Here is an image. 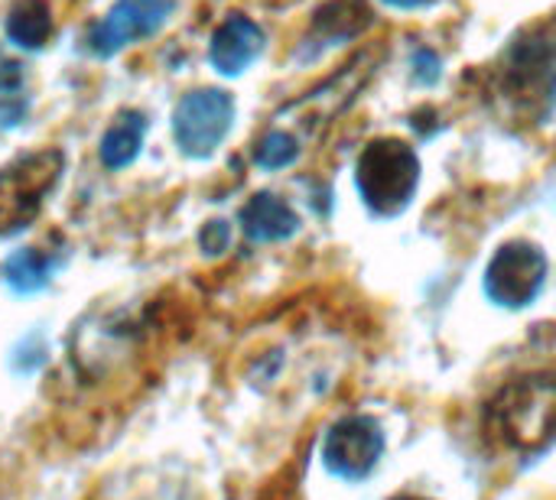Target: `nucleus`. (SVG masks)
I'll list each match as a JSON object with an SVG mask.
<instances>
[{
	"label": "nucleus",
	"instance_id": "9",
	"mask_svg": "<svg viewBox=\"0 0 556 500\" xmlns=\"http://www.w3.org/2000/svg\"><path fill=\"white\" fill-rule=\"evenodd\" d=\"M264 52V29L248 16H228L208 42V62L222 75H241Z\"/></svg>",
	"mask_w": 556,
	"mask_h": 500
},
{
	"label": "nucleus",
	"instance_id": "13",
	"mask_svg": "<svg viewBox=\"0 0 556 500\" xmlns=\"http://www.w3.org/2000/svg\"><path fill=\"white\" fill-rule=\"evenodd\" d=\"M55 273V260L39 251V247H23V251H13L3 267H0V277L3 283L16 293V296H29V293H39L49 286Z\"/></svg>",
	"mask_w": 556,
	"mask_h": 500
},
{
	"label": "nucleus",
	"instance_id": "17",
	"mask_svg": "<svg viewBox=\"0 0 556 500\" xmlns=\"http://www.w3.org/2000/svg\"><path fill=\"white\" fill-rule=\"evenodd\" d=\"M199 247H202V254H208V257H218V254H225L228 247H231V225L228 221H208L202 231H199Z\"/></svg>",
	"mask_w": 556,
	"mask_h": 500
},
{
	"label": "nucleus",
	"instance_id": "15",
	"mask_svg": "<svg viewBox=\"0 0 556 500\" xmlns=\"http://www.w3.org/2000/svg\"><path fill=\"white\" fill-rule=\"evenodd\" d=\"M29 114V94L23 85V68L16 62L0 65V127H20Z\"/></svg>",
	"mask_w": 556,
	"mask_h": 500
},
{
	"label": "nucleus",
	"instance_id": "4",
	"mask_svg": "<svg viewBox=\"0 0 556 500\" xmlns=\"http://www.w3.org/2000/svg\"><path fill=\"white\" fill-rule=\"evenodd\" d=\"M62 176V153L39 150L0 169V238L26 231Z\"/></svg>",
	"mask_w": 556,
	"mask_h": 500
},
{
	"label": "nucleus",
	"instance_id": "2",
	"mask_svg": "<svg viewBox=\"0 0 556 500\" xmlns=\"http://www.w3.org/2000/svg\"><path fill=\"white\" fill-rule=\"evenodd\" d=\"M355 185L362 202L378 218L401 215L420 185V156L404 140H375L362 150L355 166Z\"/></svg>",
	"mask_w": 556,
	"mask_h": 500
},
{
	"label": "nucleus",
	"instance_id": "10",
	"mask_svg": "<svg viewBox=\"0 0 556 500\" xmlns=\"http://www.w3.org/2000/svg\"><path fill=\"white\" fill-rule=\"evenodd\" d=\"M238 221H241V231L257 244H277L300 231V215L290 208V202H283L274 192L251 195L248 205L241 208Z\"/></svg>",
	"mask_w": 556,
	"mask_h": 500
},
{
	"label": "nucleus",
	"instance_id": "8",
	"mask_svg": "<svg viewBox=\"0 0 556 500\" xmlns=\"http://www.w3.org/2000/svg\"><path fill=\"white\" fill-rule=\"evenodd\" d=\"M173 10H176V0H117L104 13V20L94 23L88 42H91L94 55L108 59V55L121 52L124 46L156 36Z\"/></svg>",
	"mask_w": 556,
	"mask_h": 500
},
{
	"label": "nucleus",
	"instance_id": "19",
	"mask_svg": "<svg viewBox=\"0 0 556 500\" xmlns=\"http://www.w3.org/2000/svg\"><path fill=\"white\" fill-rule=\"evenodd\" d=\"M414 78L420 85H433L440 78V55L433 49H417V55H414Z\"/></svg>",
	"mask_w": 556,
	"mask_h": 500
},
{
	"label": "nucleus",
	"instance_id": "20",
	"mask_svg": "<svg viewBox=\"0 0 556 500\" xmlns=\"http://www.w3.org/2000/svg\"><path fill=\"white\" fill-rule=\"evenodd\" d=\"M388 7H401V10H410V7H420L424 0H384Z\"/></svg>",
	"mask_w": 556,
	"mask_h": 500
},
{
	"label": "nucleus",
	"instance_id": "11",
	"mask_svg": "<svg viewBox=\"0 0 556 500\" xmlns=\"http://www.w3.org/2000/svg\"><path fill=\"white\" fill-rule=\"evenodd\" d=\"M143 133H147V120H143L140 111H124V114H117L114 124L104 130V137H101V143H98L101 163H104L111 172L127 169V166L137 159L140 146H143Z\"/></svg>",
	"mask_w": 556,
	"mask_h": 500
},
{
	"label": "nucleus",
	"instance_id": "6",
	"mask_svg": "<svg viewBox=\"0 0 556 500\" xmlns=\"http://www.w3.org/2000/svg\"><path fill=\"white\" fill-rule=\"evenodd\" d=\"M547 280V254L531 241H508L495 251L485 270V293L505 309H525L538 299Z\"/></svg>",
	"mask_w": 556,
	"mask_h": 500
},
{
	"label": "nucleus",
	"instance_id": "21",
	"mask_svg": "<svg viewBox=\"0 0 556 500\" xmlns=\"http://www.w3.org/2000/svg\"><path fill=\"white\" fill-rule=\"evenodd\" d=\"M391 500H427V498H417V495H397V498Z\"/></svg>",
	"mask_w": 556,
	"mask_h": 500
},
{
	"label": "nucleus",
	"instance_id": "14",
	"mask_svg": "<svg viewBox=\"0 0 556 500\" xmlns=\"http://www.w3.org/2000/svg\"><path fill=\"white\" fill-rule=\"evenodd\" d=\"M52 36V10L46 0H20L7 16V39L20 49H42Z\"/></svg>",
	"mask_w": 556,
	"mask_h": 500
},
{
	"label": "nucleus",
	"instance_id": "5",
	"mask_svg": "<svg viewBox=\"0 0 556 500\" xmlns=\"http://www.w3.org/2000/svg\"><path fill=\"white\" fill-rule=\"evenodd\" d=\"M231 124H235V101L222 88L189 91L173 111L176 146L192 159L212 156L222 146V140L228 137Z\"/></svg>",
	"mask_w": 556,
	"mask_h": 500
},
{
	"label": "nucleus",
	"instance_id": "16",
	"mask_svg": "<svg viewBox=\"0 0 556 500\" xmlns=\"http://www.w3.org/2000/svg\"><path fill=\"white\" fill-rule=\"evenodd\" d=\"M296 156H300V143H296V137L287 133V130H270V133H264V137L257 140V146H254V163H257L261 169H267V172L293 166Z\"/></svg>",
	"mask_w": 556,
	"mask_h": 500
},
{
	"label": "nucleus",
	"instance_id": "3",
	"mask_svg": "<svg viewBox=\"0 0 556 500\" xmlns=\"http://www.w3.org/2000/svg\"><path fill=\"white\" fill-rule=\"evenodd\" d=\"M505 98L525 114L547 120L556 104V36L547 29H528L505 52L502 68Z\"/></svg>",
	"mask_w": 556,
	"mask_h": 500
},
{
	"label": "nucleus",
	"instance_id": "12",
	"mask_svg": "<svg viewBox=\"0 0 556 500\" xmlns=\"http://www.w3.org/2000/svg\"><path fill=\"white\" fill-rule=\"evenodd\" d=\"M371 23V13L362 0H329L313 20V39L323 46H339L349 36H358Z\"/></svg>",
	"mask_w": 556,
	"mask_h": 500
},
{
	"label": "nucleus",
	"instance_id": "1",
	"mask_svg": "<svg viewBox=\"0 0 556 500\" xmlns=\"http://www.w3.org/2000/svg\"><path fill=\"white\" fill-rule=\"evenodd\" d=\"M485 433L502 449L541 456L556 443V374H521L498 387L485 407Z\"/></svg>",
	"mask_w": 556,
	"mask_h": 500
},
{
	"label": "nucleus",
	"instance_id": "18",
	"mask_svg": "<svg viewBox=\"0 0 556 500\" xmlns=\"http://www.w3.org/2000/svg\"><path fill=\"white\" fill-rule=\"evenodd\" d=\"M42 364H46V345H42V338H39V335L23 338L16 358H13V368L23 371V374H33V371H39Z\"/></svg>",
	"mask_w": 556,
	"mask_h": 500
},
{
	"label": "nucleus",
	"instance_id": "7",
	"mask_svg": "<svg viewBox=\"0 0 556 500\" xmlns=\"http://www.w3.org/2000/svg\"><path fill=\"white\" fill-rule=\"evenodd\" d=\"M384 456V433L371 416L339 420L323 443V465L342 482H365Z\"/></svg>",
	"mask_w": 556,
	"mask_h": 500
}]
</instances>
